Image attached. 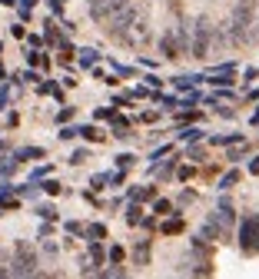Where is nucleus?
<instances>
[{
    "mask_svg": "<svg viewBox=\"0 0 259 279\" xmlns=\"http://www.w3.org/2000/svg\"><path fill=\"white\" fill-rule=\"evenodd\" d=\"M37 266V259H34V249L27 243H17V259H13V273H20V276H30Z\"/></svg>",
    "mask_w": 259,
    "mask_h": 279,
    "instance_id": "obj_1",
    "label": "nucleus"
},
{
    "mask_svg": "<svg viewBox=\"0 0 259 279\" xmlns=\"http://www.w3.org/2000/svg\"><path fill=\"white\" fill-rule=\"evenodd\" d=\"M243 249L246 253H256L259 249V220L256 216H249L246 223H243Z\"/></svg>",
    "mask_w": 259,
    "mask_h": 279,
    "instance_id": "obj_2",
    "label": "nucleus"
},
{
    "mask_svg": "<svg viewBox=\"0 0 259 279\" xmlns=\"http://www.w3.org/2000/svg\"><path fill=\"white\" fill-rule=\"evenodd\" d=\"M163 54H166V56H176V44H173V34L163 37Z\"/></svg>",
    "mask_w": 259,
    "mask_h": 279,
    "instance_id": "obj_3",
    "label": "nucleus"
}]
</instances>
